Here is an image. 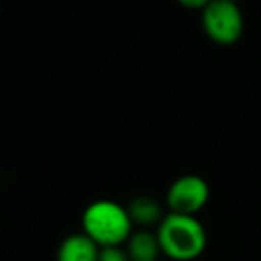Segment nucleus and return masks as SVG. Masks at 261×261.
<instances>
[{"instance_id":"1a4fd4ad","label":"nucleus","mask_w":261,"mask_h":261,"mask_svg":"<svg viewBox=\"0 0 261 261\" xmlns=\"http://www.w3.org/2000/svg\"><path fill=\"white\" fill-rule=\"evenodd\" d=\"M181 6L190 7V9H204L212 0H178Z\"/></svg>"},{"instance_id":"20e7f679","label":"nucleus","mask_w":261,"mask_h":261,"mask_svg":"<svg viewBox=\"0 0 261 261\" xmlns=\"http://www.w3.org/2000/svg\"><path fill=\"white\" fill-rule=\"evenodd\" d=\"M210 199V187L201 176L183 174L171 183L165 194L169 212L181 215H196L206 206Z\"/></svg>"},{"instance_id":"0eeeda50","label":"nucleus","mask_w":261,"mask_h":261,"mask_svg":"<svg viewBox=\"0 0 261 261\" xmlns=\"http://www.w3.org/2000/svg\"><path fill=\"white\" fill-rule=\"evenodd\" d=\"M128 213L132 217L134 226H141V229H148L151 226H156L164 220L165 213L162 204L155 197L149 196H137L128 203Z\"/></svg>"},{"instance_id":"9d476101","label":"nucleus","mask_w":261,"mask_h":261,"mask_svg":"<svg viewBox=\"0 0 261 261\" xmlns=\"http://www.w3.org/2000/svg\"><path fill=\"white\" fill-rule=\"evenodd\" d=\"M226 2H234V4H237V2H238V0H226Z\"/></svg>"},{"instance_id":"f03ea898","label":"nucleus","mask_w":261,"mask_h":261,"mask_svg":"<svg viewBox=\"0 0 261 261\" xmlns=\"http://www.w3.org/2000/svg\"><path fill=\"white\" fill-rule=\"evenodd\" d=\"M82 233L100 249L123 247L134 233V222L126 206L112 199H98L84 210Z\"/></svg>"},{"instance_id":"7ed1b4c3","label":"nucleus","mask_w":261,"mask_h":261,"mask_svg":"<svg viewBox=\"0 0 261 261\" xmlns=\"http://www.w3.org/2000/svg\"><path fill=\"white\" fill-rule=\"evenodd\" d=\"M203 29L217 45H233L244 32V16L234 2L212 0L203 9Z\"/></svg>"},{"instance_id":"39448f33","label":"nucleus","mask_w":261,"mask_h":261,"mask_svg":"<svg viewBox=\"0 0 261 261\" xmlns=\"http://www.w3.org/2000/svg\"><path fill=\"white\" fill-rule=\"evenodd\" d=\"M98 258L100 247L84 233L66 237L57 249V261H98Z\"/></svg>"},{"instance_id":"6e6552de","label":"nucleus","mask_w":261,"mask_h":261,"mask_svg":"<svg viewBox=\"0 0 261 261\" xmlns=\"http://www.w3.org/2000/svg\"><path fill=\"white\" fill-rule=\"evenodd\" d=\"M98 261H130L124 247H103L100 249Z\"/></svg>"},{"instance_id":"f257e3e1","label":"nucleus","mask_w":261,"mask_h":261,"mask_svg":"<svg viewBox=\"0 0 261 261\" xmlns=\"http://www.w3.org/2000/svg\"><path fill=\"white\" fill-rule=\"evenodd\" d=\"M156 237L162 254L169 261H194L204 252L208 244L206 229L196 215L165 213L158 224Z\"/></svg>"},{"instance_id":"423d86ee","label":"nucleus","mask_w":261,"mask_h":261,"mask_svg":"<svg viewBox=\"0 0 261 261\" xmlns=\"http://www.w3.org/2000/svg\"><path fill=\"white\" fill-rule=\"evenodd\" d=\"M130 261H158L162 256L156 231L137 229L124 244Z\"/></svg>"}]
</instances>
